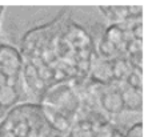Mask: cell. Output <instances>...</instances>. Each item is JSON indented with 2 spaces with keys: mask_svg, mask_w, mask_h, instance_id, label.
I'll use <instances>...</instances> for the list:
<instances>
[{
  "mask_svg": "<svg viewBox=\"0 0 152 137\" xmlns=\"http://www.w3.org/2000/svg\"><path fill=\"white\" fill-rule=\"evenodd\" d=\"M19 53L27 100L37 103L56 85H83L91 71L94 47L88 31L64 8L51 21L27 31Z\"/></svg>",
  "mask_w": 152,
  "mask_h": 137,
  "instance_id": "cell-1",
  "label": "cell"
},
{
  "mask_svg": "<svg viewBox=\"0 0 152 137\" xmlns=\"http://www.w3.org/2000/svg\"><path fill=\"white\" fill-rule=\"evenodd\" d=\"M45 116L39 103L24 101L0 120V137H66Z\"/></svg>",
  "mask_w": 152,
  "mask_h": 137,
  "instance_id": "cell-2",
  "label": "cell"
},
{
  "mask_svg": "<svg viewBox=\"0 0 152 137\" xmlns=\"http://www.w3.org/2000/svg\"><path fill=\"white\" fill-rule=\"evenodd\" d=\"M27 100L24 89L21 57L11 44H0V120L5 113Z\"/></svg>",
  "mask_w": 152,
  "mask_h": 137,
  "instance_id": "cell-3",
  "label": "cell"
},
{
  "mask_svg": "<svg viewBox=\"0 0 152 137\" xmlns=\"http://www.w3.org/2000/svg\"><path fill=\"white\" fill-rule=\"evenodd\" d=\"M99 11L111 24H119L128 19L143 17V8L139 5H100Z\"/></svg>",
  "mask_w": 152,
  "mask_h": 137,
  "instance_id": "cell-4",
  "label": "cell"
},
{
  "mask_svg": "<svg viewBox=\"0 0 152 137\" xmlns=\"http://www.w3.org/2000/svg\"><path fill=\"white\" fill-rule=\"evenodd\" d=\"M120 93L124 104V111L140 113L143 108V97L142 92L128 87L126 83H120Z\"/></svg>",
  "mask_w": 152,
  "mask_h": 137,
  "instance_id": "cell-5",
  "label": "cell"
},
{
  "mask_svg": "<svg viewBox=\"0 0 152 137\" xmlns=\"http://www.w3.org/2000/svg\"><path fill=\"white\" fill-rule=\"evenodd\" d=\"M124 137H143V124L142 121H136L132 127L128 128Z\"/></svg>",
  "mask_w": 152,
  "mask_h": 137,
  "instance_id": "cell-6",
  "label": "cell"
}]
</instances>
